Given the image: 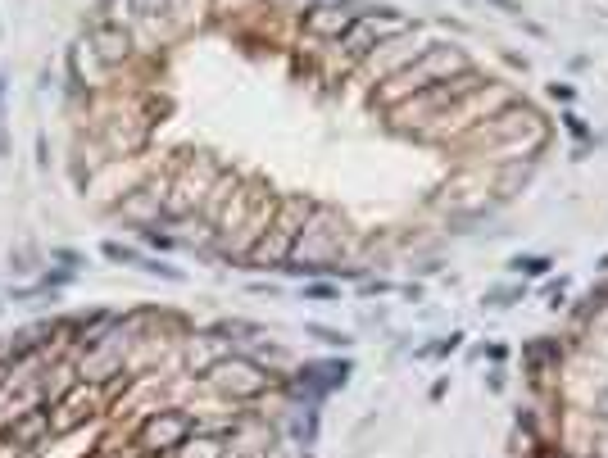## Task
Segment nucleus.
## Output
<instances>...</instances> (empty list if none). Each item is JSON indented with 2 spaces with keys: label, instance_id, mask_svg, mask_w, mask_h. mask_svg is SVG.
Wrapping results in <instances>:
<instances>
[{
  "label": "nucleus",
  "instance_id": "7",
  "mask_svg": "<svg viewBox=\"0 0 608 458\" xmlns=\"http://www.w3.org/2000/svg\"><path fill=\"white\" fill-rule=\"evenodd\" d=\"M82 400H91V395H87V390H73V395H69V400H64V409H59V418H55V431H69L73 427V422H78L82 418Z\"/></svg>",
  "mask_w": 608,
  "mask_h": 458
},
{
  "label": "nucleus",
  "instance_id": "1",
  "mask_svg": "<svg viewBox=\"0 0 608 458\" xmlns=\"http://www.w3.org/2000/svg\"><path fill=\"white\" fill-rule=\"evenodd\" d=\"M191 427H196V422H191L187 413H155V418L141 427L137 440H141V449H146V454H168V449L187 445Z\"/></svg>",
  "mask_w": 608,
  "mask_h": 458
},
{
  "label": "nucleus",
  "instance_id": "3",
  "mask_svg": "<svg viewBox=\"0 0 608 458\" xmlns=\"http://www.w3.org/2000/svg\"><path fill=\"white\" fill-rule=\"evenodd\" d=\"M354 23H359V14L345 10V0H336V5H314V10L304 14V32H309V37H323V41H341Z\"/></svg>",
  "mask_w": 608,
  "mask_h": 458
},
{
  "label": "nucleus",
  "instance_id": "2",
  "mask_svg": "<svg viewBox=\"0 0 608 458\" xmlns=\"http://www.w3.org/2000/svg\"><path fill=\"white\" fill-rule=\"evenodd\" d=\"M441 69H463V59L459 55H450V50H427V55H418V69H404L400 78H395V87L386 91V100H400V96H409V91H427V87H436L432 82V73H441Z\"/></svg>",
  "mask_w": 608,
  "mask_h": 458
},
{
  "label": "nucleus",
  "instance_id": "4",
  "mask_svg": "<svg viewBox=\"0 0 608 458\" xmlns=\"http://www.w3.org/2000/svg\"><path fill=\"white\" fill-rule=\"evenodd\" d=\"M214 386H223L227 395H236V400H250V395H259V390L268 386V377L255 368V363L232 359V363H218L214 368Z\"/></svg>",
  "mask_w": 608,
  "mask_h": 458
},
{
  "label": "nucleus",
  "instance_id": "9",
  "mask_svg": "<svg viewBox=\"0 0 608 458\" xmlns=\"http://www.w3.org/2000/svg\"><path fill=\"white\" fill-rule=\"evenodd\" d=\"M46 427H50V413H32V418H23L19 427L10 431V436H14V440H37Z\"/></svg>",
  "mask_w": 608,
  "mask_h": 458
},
{
  "label": "nucleus",
  "instance_id": "5",
  "mask_svg": "<svg viewBox=\"0 0 608 458\" xmlns=\"http://www.w3.org/2000/svg\"><path fill=\"white\" fill-rule=\"evenodd\" d=\"M400 28H404V23L395 19L391 10H382V19H359V23H354V28L341 37V46L350 50V55H363V50L373 46V41L382 37V32H400Z\"/></svg>",
  "mask_w": 608,
  "mask_h": 458
},
{
  "label": "nucleus",
  "instance_id": "8",
  "mask_svg": "<svg viewBox=\"0 0 608 458\" xmlns=\"http://www.w3.org/2000/svg\"><path fill=\"white\" fill-rule=\"evenodd\" d=\"M177 458H223V445L218 440H187L177 449Z\"/></svg>",
  "mask_w": 608,
  "mask_h": 458
},
{
  "label": "nucleus",
  "instance_id": "6",
  "mask_svg": "<svg viewBox=\"0 0 608 458\" xmlns=\"http://www.w3.org/2000/svg\"><path fill=\"white\" fill-rule=\"evenodd\" d=\"M91 37H96V46H100V55H105V59H123V55H128V32L96 28Z\"/></svg>",
  "mask_w": 608,
  "mask_h": 458
},
{
  "label": "nucleus",
  "instance_id": "10",
  "mask_svg": "<svg viewBox=\"0 0 608 458\" xmlns=\"http://www.w3.org/2000/svg\"><path fill=\"white\" fill-rule=\"evenodd\" d=\"M164 5H168V0H137L141 14H164Z\"/></svg>",
  "mask_w": 608,
  "mask_h": 458
}]
</instances>
